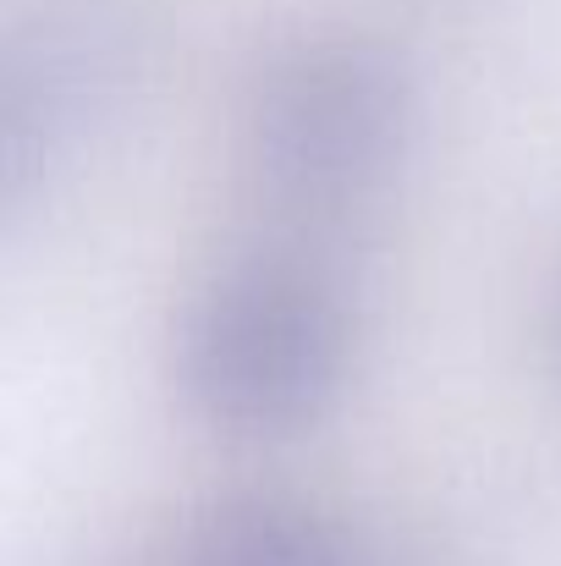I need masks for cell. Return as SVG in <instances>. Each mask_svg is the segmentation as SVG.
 <instances>
[{
    "label": "cell",
    "instance_id": "cell-2",
    "mask_svg": "<svg viewBox=\"0 0 561 566\" xmlns=\"http://www.w3.org/2000/svg\"><path fill=\"white\" fill-rule=\"evenodd\" d=\"M413 116V72L385 39L314 28L264 55L248 88V155L276 198L336 209L396 171Z\"/></svg>",
    "mask_w": 561,
    "mask_h": 566
},
{
    "label": "cell",
    "instance_id": "cell-3",
    "mask_svg": "<svg viewBox=\"0 0 561 566\" xmlns=\"http://www.w3.org/2000/svg\"><path fill=\"white\" fill-rule=\"evenodd\" d=\"M144 66L138 22L111 0H55L0 44V203H22L100 127Z\"/></svg>",
    "mask_w": 561,
    "mask_h": 566
},
{
    "label": "cell",
    "instance_id": "cell-4",
    "mask_svg": "<svg viewBox=\"0 0 561 566\" xmlns=\"http://www.w3.org/2000/svg\"><path fill=\"white\" fill-rule=\"evenodd\" d=\"M177 566H359V551L292 495H231L187 528Z\"/></svg>",
    "mask_w": 561,
    "mask_h": 566
},
{
    "label": "cell",
    "instance_id": "cell-1",
    "mask_svg": "<svg viewBox=\"0 0 561 566\" xmlns=\"http://www.w3.org/2000/svg\"><path fill=\"white\" fill-rule=\"evenodd\" d=\"M347 308L298 264H231L183 314L177 385L226 434H298L325 418L347 379Z\"/></svg>",
    "mask_w": 561,
    "mask_h": 566
},
{
    "label": "cell",
    "instance_id": "cell-5",
    "mask_svg": "<svg viewBox=\"0 0 561 566\" xmlns=\"http://www.w3.org/2000/svg\"><path fill=\"white\" fill-rule=\"evenodd\" d=\"M546 353H551V375L561 385V270L551 281V303H546Z\"/></svg>",
    "mask_w": 561,
    "mask_h": 566
}]
</instances>
